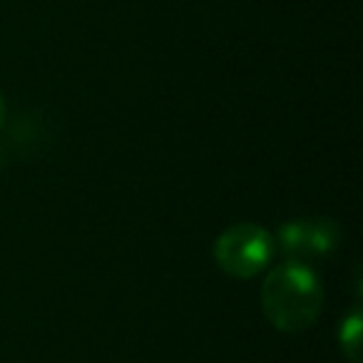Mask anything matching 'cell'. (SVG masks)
<instances>
[{"label":"cell","instance_id":"1","mask_svg":"<svg viewBox=\"0 0 363 363\" xmlns=\"http://www.w3.org/2000/svg\"><path fill=\"white\" fill-rule=\"evenodd\" d=\"M321 284L303 262L281 264L264 279L262 308L279 331L296 333L308 328L321 313Z\"/></svg>","mask_w":363,"mask_h":363},{"label":"cell","instance_id":"2","mask_svg":"<svg viewBox=\"0 0 363 363\" xmlns=\"http://www.w3.org/2000/svg\"><path fill=\"white\" fill-rule=\"evenodd\" d=\"M274 257V239L257 224H237L214 244V259L237 279L257 277Z\"/></svg>","mask_w":363,"mask_h":363},{"label":"cell","instance_id":"3","mask_svg":"<svg viewBox=\"0 0 363 363\" xmlns=\"http://www.w3.org/2000/svg\"><path fill=\"white\" fill-rule=\"evenodd\" d=\"M279 242L291 262H306L333 252L338 242V227L331 219H298L284 224Z\"/></svg>","mask_w":363,"mask_h":363},{"label":"cell","instance_id":"4","mask_svg":"<svg viewBox=\"0 0 363 363\" xmlns=\"http://www.w3.org/2000/svg\"><path fill=\"white\" fill-rule=\"evenodd\" d=\"M341 326H343L341 328V348H343V353H346L353 363H358V351H361V346H358V338H361V316H358V313H353V316L346 318Z\"/></svg>","mask_w":363,"mask_h":363},{"label":"cell","instance_id":"5","mask_svg":"<svg viewBox=\"0 0 363 363\" xmlns=\"http://www.w3.org/2000/svg\"><path fill=\"white\" fill-rule=\"evenodd\" d=\"M3 117H6V107H3V100H0V125H3Z\"/></svg>","mask_w":363,"mask_h":363}]
</instances>
